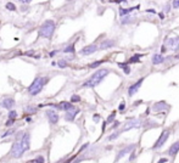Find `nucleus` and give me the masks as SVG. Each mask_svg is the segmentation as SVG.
I'll list each match as a JSON object with an SVG mask.
<instances>
[{
  "label": "nucleus",
  "instance_id": "1",
  "mask_svg": "<svg viewBox=\"0 0 179 163\" xmlns=\"http://www.w3.org/2000/svg\"><path fill=\"white\" fill-rule=\"evenodd\" d=\"M109 73H110V71H109L107 68H100V69H98V71L83 84V87H86V88H95L98 84L101 83L103 79H104Z\"/></svg>",
  "mask_w": 179,
  "mask_h": 163
},
{
  "label": "nucleus",
  "instance_id": "2",
  "mask_svg": "<svg viewBox=\"0 0 179 163\" xmlns=\"http://www.w3.org/2000/svg\"><path fill=\"white\" fill-rule=\"evenodd\" d=\"M48 82H49V78H48V77H37V78L33 80V83L29 85V88H28L29 95H32V96L38 95V94L42 91L43 87L48 83Z\"/></svg>",
  "mask_w": 179,
  "mask_h": 163
},
{
  "label": "nucleus",
  "instance_id": "3",
  "mask_svg": "<svg viewBox=\"0 0 179 163\" xmlns=\"http://www.w3.org/2000/svg\"><path fill=\"white\" fill-rule=\"evenodd\" d=\"M55 22L51 21V20H48L45 21L40 29H39V35L40 37H44V38H51V35L54 34V31H55Z\"/></svg>",
  "mask_w": 179,
  "mask_h": 163
},
{
  "label": "nucleus",
  "instance_id": "4",
  "mask_svg": "<svg viewBox=\"0 0 179 163\" xmlns=\"http://www.w3.org/2000/svg\"><path fill=\"white\" fill-rule=\"evenodd\" d=\"M26 151L23 150V147H22V144H21V140H17L16 142H14V145H12V147H11V156L14 157V158H20V157H22V155L25 153Z\"/></svg>",
  "mask_w": 179,
  "mask_h": 163
},
{
  "label": "nucleus",
  "instance_id": "5",
  "mask_svg": "<svg viewBox=\"0 0 179 163\" xmlns=\"http://www.w3.org/2000/svg\"><path fill=\"white\" fill-rule=\"evenodd\" d=\"M140 127H141V121L139 118H132V119H129V121H127L124 123V127H123V129L121 131L123 133V131L135 129V128H140Z\"/></svg>",
  "mask_w": 179,
  "mask_h": 163
},
{
  "label": "nucleus",
  "instance_id": "6",
  "mask_svg": "<svg viewBox=\"0 0 179 163\" xmlns=\"http://www.w3.org/2000/svg\"><path fill=\"white\" fill-rule=\"evenodd\" d=\"M169 134H171V131H169V130H163V131L161 133V135H160L158 140L155 142V145H154L152 150H158V148H161V147L164 145V142L168 140Z\"/></svg>",
  "mask_w": 179,
  "mask_h": 163
},
{
  "label": "nucleus",
  "instance_id": "7",
  "mask_svg": "<svg viewBox=\"0 0 179 163\" xmlns=\"http://www.w3.org/2000/svg\"><path fill=\"white\" fill-rule=\"evenodd\" d=\"M166 45L168 46V49L173 51H178L179 50V37H173V38L167 39Z\"/></svg>",
  "mask_w": 179,
  "mask_h": 163
},
{
  "label": "nucleus",
  "instance_id": "8",
  "mask_svg": "<svg viewBox=\"0 0 179 163\" xmlns=\"http://www.w3.org/2000/svg\"><path fill=\"white\" fill-rule=\"evenodd\" d=\"M134 148H135V145H134V144H132V145H129V146H126L124 148H122V150L117 153V156H116V161H120V159H121V158H123L124 156L129 155L130 152H133V151H134Z\"/></svg>",
  "mask_w": 179,
  "mask_h": 163
},
{
  "label": "nucleus",
  "instance_id": "9",
  "mask_svg": "<svg viewBox=\"0 0 179 163\" xmlns=\"http://www.w3.org/2000/svg\"><path fill=\"white\" fill-rule=\"evenodd\" d=\"M143 82H144V78H140L138 82H135L134 84H132V85L128 88V95H129V96H133L134 94H137V93L139 91V89H140V87H141V84H143Z\"/></svg>",
  "mask_w": 179,
  "mask_h": 163
},
{
  "label": "nucleus",
  "instance_id": "10",
  "mask_svg": "<svg viewBox=\"0 0 179 163\" xmlns=\"http://www.w3.org/2000/svg\"><path fill=\"white\" fill-rule=\"evenodd\" d=\"M98 49H99V46L96 45V44H90V45H86V46H84L82 50H80V54L82 55H92V54H94L95 51H98Z\"/></svg>",
  "mask_w": 179,
  "mask_h": 163
},
{
  "label": "nucleus",
  "instance_id": "11",
  "mask_svg": "<svg viewBox=\"0 0 179 163\" xmlns=\"http://www.w3.org/2000/svg\"><path fill=\"white\" fill-rule=\"evenodd\" d=\"M78 113H79V108L73 107V108H71V110L66 111L65 119H66V121H68V122H73V121H74V118H76V116H77Z\"/></svg>",
  "mask_w": 179,
  "mask_h": 163
},
{
  "label": "nucleus",
  "instance_id": "12",
  "mask_svg": "<svg viewBox=\"0 0 179 163\" xmlns=\"http://www.w3.org/2000/svg\"><path fill=\"white\" fill-rule=\"evenodd\" d=\"M45 116L48 117V119H49V122L51 124H56L59 122V118H60L59 115L56 113V111H52V110H48L46 113H45Z\"/></svg>",
  "mask_w": 179,
  "mask_h": 163
},
{
  "label": "nucleus",
  "instance_id": "13",
  "mask_svg": "<svg viewBox=\"0 0 179 163\" xmlns=\"http://www.w3.org/2000/svg\"><path fill=\"white\" fill-rule=\"evenodd\" d=\"M21 144H22V147L25 151H28L29 150V145H31V135L29 133H25L22 139H21Z\"/></svg>",
  "mask_w": 179,
  "mask_h": 163
},
{
  "label": "nucleus",
  "instance_id": "14",
  "mask_svg": "<svg viewBox=\"0 0 179 163\" xmlns=\"http://www.w3.org/2000/svg\"><path fill=\"white\" fill-rule=\"evenodd\" d=\"M115 45H116V42H115V40L107 39V40H103V42H101V44L99 45V49H100V50H106V49L113 48Z\"/></svg>",
  "mask_w": 179,
  "mask_h": 163
},
{
  "label": "nucleus",
  "instance_id": "15",
  "mask_svg": "<svg viewBox=\"0 0 179 163\" xmlns=\"http://www.w3.org/2000/svg\"><path fill=\"white\" fill-rule=\"evenodd\" d=\"M55 107H56V108H59V110H62V111H68V110L73 108V105H72V102L61 101L59 105H55Z\"/></svg>",
  "mask_w": 179,
  "mask_h": 163
},
{
  "label": "nucleus",
  "instance_id": "16",
  "mask_svg": "<svg viewBox=\"0 0 179 163\" xmlns=\"http://www.w3.org/2000/svg\"><path fill=\"white\" fill-rule=\"evenodd\" d=\"M2 106H3L4 108L10 110V108H12V107L15 106V100L11 99V98H6V99H4V101L2 102Z\"/></svg>",
  "mask_w": 179,
  "mask_h": 163
},
{
  "label": "nucleus",
  "instance_id": "17",
  "mask_svg": "<svg viewBox=\"0 0 179 163\" xmlns=\"http://www.w3.org/2000/svg\"><path fill=\"white\" fill-rule=\"evenodd\" d=\"M178 152H179V141L174 142V144H173V145L168 148V155H169V156H172V157H174Z\"/></svg>",
  "mask_w": 179,
  "mask_h": 163
},
{
  "label": "nucleus",
  "instance_id": "18",
  "mask_svg": "<svg viewBox=\"0 0 179 163\" xmlns=\"http://www.w3.org/2000/svg\"><path fill=\"white\" fill-rule=\"evenodd\" d=\"M164 60H166V58H164L161 54H155V55L152 56V65H155V66L161 65V63L164 62Z\"/></svg>",
  "mask_w": 179,
  "mask_h": 163
},
{
  "label": "nucleus",
  "instance_id": "19",
  "mask_svg": "<svg viewBox=\"0 0 179 163\" xmlns=\"http://www.w3.org/2000/svg\"><path fill=\"white\" fill-rule=\"evenodd\" d=\"M152 108H154L155 112H157V111H161V110H163V108H168V106H167V104H166L164 101H161V102L155 104Z\"/></svg>",
  "mask_w": 179,
  "mask_h": 163
},
{
  "label": "nucleus",
  "instance_id": "20",
  "mask_svg": "<svg viewBox=\"0 0 179 163\" xmlns=\"http://www.w3.org/2000/svg\"><path fill=\"white\" fill-rule=\"evenodd\" d=\"M139 6H135V8H130V9H120V16H127V15H129L134 9H138Z\"/></svg>",
  "mask_w": 179,
  "mask_h": 163
},
{
  "label": "nucleus",
  "instance_id": "21",
  "mask_svg": "<svg viewBox=\"0 0 179 163\" xmlns=\"http://www.w3.org/2000/svg\"><path fill=\"white\" fill-rule=\"evenodd\" d=\"M23 111H25V113L32 115V113H35V112H38V108H37V107H34V106H26Z\"/></svg>",
  "mask_w": 179,
  "mask_h": 163
},
{
  "label": "nucleus",
  "instance_id": "22",
  "mask_svg": "<svg viewBox=\"0 0 179 163\" xmlns=\"http://www.w3.org/2000/svg\"><path fill=\"white\" fill-rule=\"evenodd\" d=\"M118 66H120L121 68H123V71H124L126 74H129V73H130V67L128 66V62H126V63H120V62H118Z\"/></svg>",
  "mask_w": 179,
  "mask_h": 163
},
{
  "label": "nucleus",
  "instance_id": "23",
  "mask_svg": "<svg viewBox=\"0 0 179 163\" xmlns=\"http://www.w3.org/2000/svg\"><path fill=\"white\" fill-rule=\"evenodd\" d=\"M63 52L65 54H72V52H74V44H71V45L66 46L63 49Z\"/></svg>",
  "mask_w": 179,
  "mask_h": 163
},
{
  "label": "nucleus",
  "instance_id": "24",
  "mask_svg": "<svg viewBox=\"0 0 179 163\" xmlns=\"http://www.w3.org/2000/svg\"><path fill=\"white\" fill-rule=\"evenodd\" d=\"M121 133H122L121 130H120V131H115L113 134H111V135H110V136L107 138V140H109V141H112V140H116V139H117V138L120 136V134H121Z\"/></svg>",
  "mask_w": 179,
  "mask_h": 163
},
{
  "label": "nucleus",
  "instance_id": "25",
  "mask_svg": "<svg viewBox=\"0 0 179 163\" xmlns=\"http://www.w3.org/2000/svg\"><path fill=\"white\" fill-rule=\"evenodd\" d=\"M132 20H133V17H132V16H129V15H127L126 17H123V20L121 21V23H122V25H127V23L132 22Z\"/></svg>",
  "mask_w": 179,
  "mask_h": 163
},
{
  "label": "nucleus",
  "instance_id": "26",
  "mask_svg": "<svg viewBox=\"0 0 179 163\" xmlns=\"http://www.w3.org/2000/svg\"><path fill=\"white\" fill-rule=\"evenodd\" d=\"M103 62H105V60H100V61H95V62H93V63H90L89 65V67L90 68H96L98 66H100Z\"/></svg>",
  "mask_w": 179,
  "mask_h": 163
},
{
  "label": "nucleus",
  "instance_id": "27",
  "mask_svg": "<svg viewBox=\"0 0 179 163\" xmlns=\"http://www.w3.org/2000/svg\"><path fill=\"white\" fill-rule=\"evenodd\" d=\"M140 57H141V55H135V56H133V57L128 61V63H132V62H139V61H140V60H139Z\"/></svg>",
  "mask_w": 179,
  "mask_h": 163
},
{
  "label": "nucleus",
  "instance_id": "28",
  "mask_svg": "<svg viewBox=\"0 0 179 163\" xmlns=\"http://www.w3.org/2000/svg\"><path fill=\"white\" fill-rule=\"evenodd\" d=\"M28 162H31V163H34V162H40V163H43V162H44V157H43V156H38L37 158L31 159V161H28Z\"/></svg>",
  "mask_w": 179,
  "mask_h": 163
},
{
  "label": "nucleus",
  "instance_id": "29",
  "mask_svg": "<svg viewBox=\"0 0 179 163\" xmlns=\"http://www.w3.org/2000/svg\"><path fill=\"white\" fill-rule=\"evenodd\" d=\"M6 9H8L9 11H16V6H15L12 3H8V4H6Z\"/></svg>",
  "mask_w": 179,
  "mask_h": 163
},
{
  "label": "nucleus",
  "instance_id": "30",
  "mask_svg": "<svg viewBox=\"0 0 179 163\" xmlns=\"http://www.w3.org/2000/svg\"><path fill=\"white\" fill-rule=\"evenodd\" d=\"M115 117H116V112H112V113L109 116V118H107L106 123H112V122L115 121Z\"/></svg>",
  "mask_w": 179,
  "mask_h": 163
},
{
  "label": "nucleus",
  "instance_id": "31",
  "mask_svg": "<svg viewBox=\"0 0 179 163\" xmlns=\"http://www.w3.org/2000/svg\"><path fill=\"white\" fill-rule=\"evenodd\" d=\"M80 101V98L78 95H72L71 98V102H79Z\"/></svg>",
  "mask_w": 179,
  "mask_h": 163
},
{
  "label": "nucleus",
  "instance_id": "32",
  "mask_svg": "<svg viewBox=\"0 0 179 163\" xmlns=\"http://www.w3.org/2000/svg\"><path fill=\"white\" fill-rule=\"evenodd\" d=\"M16 117H17V112H16V111H10V112H9V118L16 119Z\"/></svg>",
  "mask_w": 179,
  "mask_h": 163
},
{
  "label": "nucleus",
  "instance_id": "33",
  "mask_svg": "<svg viewBox=\"0 0 179 163\" xmlns=\"http://www.w3.org/2000/svg\"><path fill=\"white\" fill-rule=\"evenodd\" d=\"M57 65H59V67H61V68H65V67L67 66V62H66L65 60H60Z\"/></svg>",
  "mask_w": 179,
  "mask_h": 163
},
{
  "label": "nucleus",
  "instance_id": "34",
  "mask_svg": "<svg viewBox=\"0 0 179 163\" xmlns=\"http://www.w3.org/2000/svg\"><path fill=\"white\" fill-rule=\"evenodd\" d=\"M12 133H14V129H10V130H8V131H6V133H4V134H3V136H2V138H6V136H9V135H11V134H12Z\"/></svg>",
  "mask_w": 179,
  "mask_h": 163
},
{
  "label": "nucleus",
  "instance_id": "35",
  "mask_svg": "<svg viewBox=\"0 0 179 163\" xmlns=\"http://www.w3.org/2000/svg\"><path fill=\"white\" fill-rule=\"evenodd\" d=\"M173 8L178 9L179 8V0H173Z\"/></svg>",
  "mask_w": 179,
  "mask_h": 163
},
{
  "label": "nucleus",
  "instance_id": "36",
  "mask_svg": "<svg viewBox=\"0 0 179 163\" xmlns=\"http://www.w3.org/2000/svg\"><path fill=\"white\" fill-rule=\"evenodd\" d=\"M26 56H34V50H29V51H26L25 52Z\"/></svg>",
  "mask_w": 179,
  "mask_h": 163
},
{
  "label": "nucleus",
  "instance_id": "37",
  "mask_svg": "<svg viewBox=\"0 0 179 163\" xmlns=\"http://www.w3.org/2000/svg\"><path fill=\"white\" fill-rule=\"evenodd\" d=\"M14 122H15V119H12V118H10L9 121H6V123H5V124H6V127H10V125H11V124H12Z\"/></svg>",
  "mask_w": 179,
  "mask_h": 163
},
{
  "label": "nucleus",
  "instance_id": "38",
  "mask_svg": "<svg viewBox=\"0 0 179 163\" xmlns=\"http://www.w3.org/2000/svg\"><path fill=\"white\" fill-rule=\"evenodd\" d=\"M124 107H126V104H124V102H121V105H120L118 110H120V111H123V110H124Z\"/></svg>",
  "mask_w": 179,
  "mask_h": 163
},
{
  "label": "nucleus",
  "instance_id": "39",
  "mask_svg": "<svg viewBox=\"0 0 179 163\" xmlns=\"http://www.w3.org/2000/svg\"><path fill=\"white\" fill-rule=\"evenodd\" d=\"M20 2H21L22 4H29V3L32 2V0H20Z\"/></svg>",
  "mask_w": 179,
  "mask_h": 163
},
{
  "label": "nucleus",
  "instance_id": "40",
  "mask_svg": "<svg viewBox=\"0 0 179 163\" xmlns=\"http://www.w3.org/2000/svg\"><path fill=\"white\" fill-rule=\"evenodd\" d=\"M118 125H120V122H115V123H113V125H112V129H116Z\"/></svg>",
  "mask_w": 179,
  "mask_h": 163
},
{
  "label": "nucleus",
  "instance_id": "41",
  "mask_svg": "<svg viewBox=\"0 0 179 163\" xmlns=\"http://www.w3.org/2000/svg\"><path fill=\"white\" fill-rule=\"evenodd\" d=\"M99 115H94V122H99Z\"/></svg>",
  "mask_w": 179,
  "mask_h": 163
},
{
  "label": "nucleus",
  "instance_id": "42",
  "mask_svg": "<svg viewBox=\"0 0 179 163\" xmlns=\"http://www.w3.org/2000/svg\"><path fill=\"white\" fill-rule=\"evenodd\" d=\"M163 11H164V12H168V11H169V5H166L164 9H163Z\"/></svg>",
  "mask_w": 179,
  "mask_h": 163
},
{
  "label": "nucleus",
  "instance_id": "43",
  "mask_svg": "<svg viewBox=\"0 0 179 163\" xmlns=\"http://www.w3.org/2000/svg\"><path fill=\"white\" fill-rule=\"evenodd\" d=\"M56 52H57V51H56V50H54V51H51V52H50V56H54V55H55V54H56Z\"/></svg>",
  "mask_w": 179,
  "mask_h": 163
},
{
  "label": "nucleus",
  "instance_id": "44",
  "mask_svg": "<svg viewBox=\"0 0 179 163\" xmlns=\"http://www.w3.org/2000/svg\"><path fill=\"white\" fill-rule=\"evenodd\" d=\"M147 12H151V14H155V10H152V9H150V10H146Z\"/></svg>",
  "mask_w": 179,
  "mask_h": 163
},
{
  "label": "nucleus",
  "instance_id": "45",
  "mask_svg": "<svg viewBox=\"0 0 179 163\" xmlns=\"http://www.w3.org/2000/svg\"><path fill=\"white\" fill-rule=\"evenodd\" d=\"M26 121L27 122H31V117H26Z\"/></svg>",
  "mask_w": 179,
  "mask_h": 163
},
{
  "label": "nucleus",
  "instance_id": "46",
  "mask_svg": "<svg viewBox=\"0 0 179 163\" xmlns=\"http://www.w3.org/2000/svg\"><path fill=\"white\" fill-rule=\"evenodd\" d=\"M160 162H167V159L166 158H162V159H160Z\"/></svg>",
  "mask_w": 179,
  "mask_h": 163
}]
</instances>
